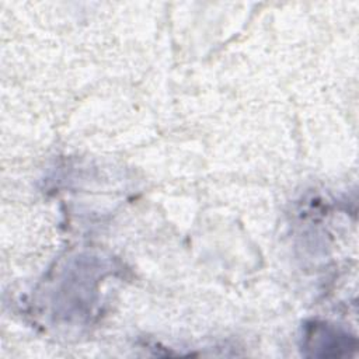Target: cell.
I'll use <instances>...</instances> for the list:
<instances>
[{
    "mask_svg": "<svg viewBox=\"0 0 359 359\" xmlns=\"http://www.w3.org/2000/svg\"><path fill=\"white\" fill-rule=\"evenodd\" d=\"M352 344L353 339L348 335L339 334L325 324L313 323L306 328L303 348L313 356H341L349 355V351L355 349Z\"/></svg>",
    "mask_w": 359,
    "mask_h": 359,
    "instance_id": "cell-1",
    "label": "cell"
}]
</instances>
